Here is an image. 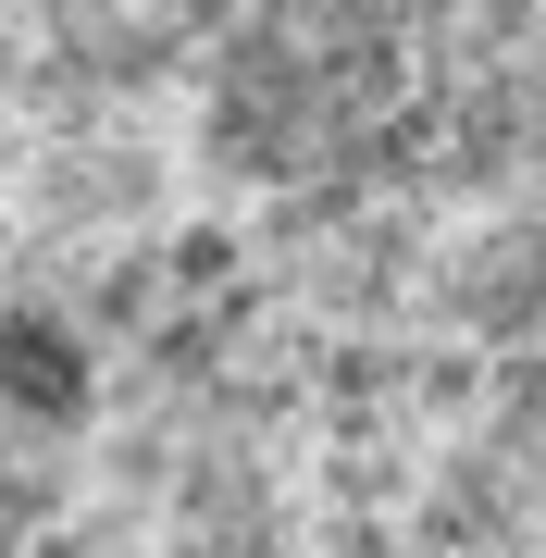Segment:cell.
I'll return each instance as SVG.
<instances>
[]
</instances>
